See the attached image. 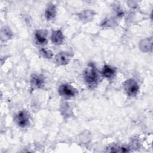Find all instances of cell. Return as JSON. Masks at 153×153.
Segmentation results:
<instances>
[{
	"label": "cell",
	"mask_w": 153,
	"mask_h": 153,
	"mask_svg": "<svg viewBox=\"0 0 153 153\" xmlns=\"http://www.w3.org/2000/svg\"><path fill=\"white\" fill-rule=\"evenodd\" d=\"M84 79L87 84L90 86H94L99 81V76L96 68L93 63H89L84 72Z\"/></svg>",
	"instance_id": "6da1fadb"
},
{
	"label": "cell",
	"mask_w": 153,
	"mask_h": 153,
	"mask_svg": "<svg viewBox=\"0 0 153 153\" xmlns=\"http://www.w3.org/2000/svg\"><path fill=\"white\" fill-rule=\"evenodd\" d=\"M123 86L126 93L130 96H134L136 95L139 90L137 82L133 79H128L125 81Z\"/></svg>",
	"instance_id": "7a4b0ae2"
},
{
	"label": "cell",
	"mask_w": 153,
	"mask_h": 153,
	"mask_svg": "<svg viewBox=\"0 0 153 153\" xmlns=\"http://www.w3.org/2000/svg\"><path fill=\"white\" fill-rule=\"evenodd\" d=\"M59 93L63 96L66 97H74L76 94V90L73 88L71 85L64 84L61 85L58 89Z\"/></svg>",
	"instance_id": "3957f363"
},
{
	"label": "cell",
	"mask_w": 153,
	"mask_h": 153,
	"mask_svg": "<svg viewBox=\"0 0 153 153\" xmlns=\"http://www.w3.org/2000/svg\"><path fill=\"white\" fill-rule=\"evenodd\" d=\"M15 120L18 126L21 127H25L28 126L29 123V116L27 112L25 111H22L19 112L16 116Z\"/></svg>",
	"instance_id": "277c9868"
},
{
	"label": "cell",
	"mask_w": 153,
	"mask_h": 153,
	"mask_svg": "<svg viewBox=\"0 0 153 153\" xmlns=\"http://www.w3.org/2000/svg\"><path fill=\"white\" fill-rule=\"evenodd\" d=\"M31 85L35 88H41L44 86L45 79L42 75L34 74L31 77Z\"/></svg>",
	"instance_id": "5b68a950"
},
{
	"label": "cell",
	"mask_w": 153,
	"mask_h": 153,
	"mask_svg": "<svg viewBox=\"0 0 153 153\" xmlns=\"http://www.w3.org/2000/svg\"><path fill=\"white\" fill-rule=\"evenodd\" d=\"M71 58V55L68 53L61 52L56 55L55 61L59 65H65L68 63Z\"/></svg>",
	"instance_id": "8992f818"
},
{
	"label": "cell",
	"mask_w": 153,
	"mask_h": 153,
	"mask_svg": "<svg viewBox=\"0 0 153 153\" xmlns=\"http://www.w3.org/2000/svg\"><path fill=\"white\" fill-rule=\"evenodd\" d=\"M64 39V36L61 30H54L51 36V40L55 45L61 44Z\"/></svg>",
	"instance_id": "52a82bcc"
},
{
	"label": "cell",
	"mask_w": 153,
	"mask_h": 153,
	"mask_svg": "<svg viewBox=\"0 0 153 153\" xmlns=\"http://www.w3.org/2000/svg\"><path fill=\"white\" fill-rule=\"evenodd\" d=\"M47 34L44 30H38L35 33V38L37 44L42 45L47 42Z\"/></svg>",
	"instance_id": "ba28073f"
},
{
	"label": "cell",
	"mask_w": 153,
	"mask_h": 153,
	"mask_svg": "<svg viewBox=\"0 0 153 153\" xmlns=\"http://www.w3.org/2000/svg\"><path fill=\"white\" fill-rule=\"evenodd\" d=\"M56 14V7L53 4H49L45 11V17L47 20H50L54 18Z\"/></svg>",
	"instance_id": "9c48e42d"
},
{
	"label": "cell",
	"mask_w": 153,
	"mask_h": 153,
	"mask_svg": "<svg viewBox=\"0 0 153 153\" xmlns=\"http://www.w3.org/2000/svg\"><path fill=\"white\" fill-rule=\"evenodd\" d=\"M115 69L109 65H105L102 69V74L103 75L108 78H110L113 77L115 75Z\"/></svg>",
	"instance_id": "30bf717a"
},
{
	"label": "cell",
	"mask_w": 153,
	"mask_h": 153,
	"mask_svg": "<svg viewBox=\"0 0 153 153\" xmlns=\"http://www.w3.org/2000/svg\"><path fill=\"white\" fill-rule=\"evenodd\" d=\"M93 16H94V13L91 10L84 11L82 13H81L80 14H79V19L82 21H84L86 22L90 21L92 19Z\"/></svg>",
	"instance_id": "8fae6325"
},
{
	"label": "cell",
	"mask_w": 153,
	"mask_h": 153,
	"mask_svg": "<svg viewBox=\"0 0 153 153\" xmlns=\"http://www.w3.org/2000/svg\"><path fill=\"white\" fill-rule=\"evenodd\" d=\"M109 152H128L129 151V149L126 146H120L117 145L115 146H112L110 147Z\"/></svg>",
	"instance_id": "7c38bea8"
},
{
	"label": "cell",
	"mask_w": 153,
	"mask_h": 153,
	"mask_svg": "<svg viewBox=\"0 0 153 153\" xmlns=\"http://www.w3.org/2000/svg\"><path fill=\"white\" fill-rule=\"evenodd\" d=\"M39 53L42 57L47 59H50L53 56V54L51 51L45 48H41L39 51Z\"/></svg>",
	"instance_id": "4fadbf2b"
}]
</instances>
